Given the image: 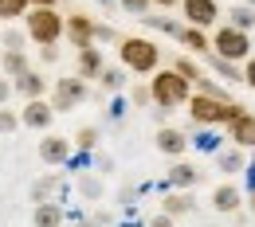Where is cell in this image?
I'll use <instances>...</instances> for the list:
<instances>
[{
  "label": "cell",
  "instance_id": "cell-37",
  "mask_svg": "<svg viewBox=\"0 0 255 227\" xmlns=\"http://www.w3.org/2000/svg\"><path fill=\"white\" fill-rule=\"evenodd\" d=\"M83 227H91V224H83Z\"/></svg>",
  "mask_w": 255,
  "mask_h": 227
},
{
  "label": "cell",
  "instance_id": "cell-31",
  "mask_svg": "<svg viewBox=\"0 0 255 227\" xmlns=\"http://www.w3.org/2000/svg\"><path fill=\"white\" fill-rule=\"evenodd\" d=\"M244 78H248V82H252V86H255V59H252V63H248V71H244Z\"/></svg>",
  "mask_w": 255,
  "mask_h": 227
},
{
  "label": "cell",
  "instance_id": "cell-36",
  "mask_svg": "<svg viewBox=\"0 0 255 227\" xmlns=\"http://www.w3.org/2000/svg\"><path fill=\"white\" fill-rule=\"evenodd\" d=\"M248 4H252V8H255V0H248Z\"/></svg>",
  "mask_w": 255,
  "mask_h": 227
},
{
  "label": "cell",
  "instance_id": "cell-3",
  "mask_svg": "<svg viewBox=\"0 0 255 227\" xmlns=\"http://www.w3.org/2000/svg\"><path fill=\"white\" fill-rule=\"evenodd\" d=\"M122 59H126V67H133V71H153V67H157V47H153L149 39H126V43H122Z\"/></svg>",
  "mask_w": 255,
  "mask_h": 227
},
{
  "label": "cell",
  "instance_id": "cell-34",
  "mask_svg": "<svg viewBox=\"0 0 255 227\" xmlns=\"http://www.w3.org/2000/svg\"><path fill=\"white\" fill-rule=\"evenodd\" d=\"M35 4H51V0H35Z\"/></svg>",
  "mask_w": 255,
  "mask_h": 227
},
{
  "label": "cell",
  "instance_id": "cell-35",
  "mask_svg": "<svg viewBox=\"0 0 255 227\" xmlns=\"http://www.w3.org/2000/svg\"><path fill=\"white\" fill-rule=\"evenodd\" d=\"M252 212H255V196H252Z\"/></svg>",
  "mask_w": 255,
  "mask_h": 227
},
{
  "label": "cell",
  "instance_id": "cell-13",
  "mask_svg": "<svg viewBox=\"0 0 255 227\" xmlns=\"http://www.w3.org/2000/svg\"><path fill=\"white\" fill-rule=\"evenodd\" d=\"M59 224H63L59 204H39L35 208V227H59Z\"/></svg>",
  "mask_w": 255,
  "mask_h": 227
},
{
  "label": "cell",
  "instance_id": "cell-14",
  "mask_svg": "<svg viewBox=\"0 0 255 227\" xmlns=\"http://www.w3.org/2000/svg\"><path fill=\"white\" fill-rule=\"evenodd\" d=\"M169 180H173L177 188H192V184H196V168H192V164H173Z\"/></svg>",
  "mask_w": 255,
  "mask_h": 227
},
{
  "label": "cell",
  "instance_id": "cell-7",
  "mask_svg": "<svg viewBox=\"0 0 255 227\" xmlns=\"http://www.w3.org/2000/svg\"><path fill=\"white\" fill-rule=\"evenodd\" d=\"M79 98H83V82H79V78H59V90H55V110H71Z\"/></svg>",
  "mask_w": 255,
  "mask_h": 227
},
{
  "label": "cell",
  "instance_id": "cell-26",
  "mask_svg": "<svg viewBox=\"0 0 255 227\" xmlns=\"http://www.w3.org/2000/svg\"><path fill=\"white\" fill-rule=\"evenodd\" d=\"M51 188H55V180H39L35 184V204H43V196L51 192Z\"/></svg>",
  "mask_w": 255,
  "mask_h": 227
},
{
  "label": "cell",
  "instance_id": "cell-18",
  "mask_svg": "<svg viewBox=\"0 0 255 227\" xmlns=\"http://www.w3.org/2000/svg\"><path fill=\"white\" fill-rule=\"evenodd\" d=\"M232 28H236V32L255 28V12H252V8H236V12H232Z\"/></svg>",
  "mask_w": 255,
  "mask_h": 227
},
{
  "label": "cell",
  "instance_id": "cell-25",
  "mask_svg": "<svg viewBox=\"0 0 255 227\" xmlns=\"http://www.w3.org/2000/svg\"><path fill=\"white\" fill-rule=\"evenodd\" d=\"M102 82H106L110 90H118V86H122V71H106V75H102Z\"/></svg>",
  "mask_w": 255,
  "mask_h": 227
},
{
  "label": "cell",
  "instance_id": "cell-33",
  "mask_svg": "<svg viewBox=\"0 0 255 227\" xmlns=\"http://www.w3.org/2000/svg\"><path fill=\"white\" fill-rule=\"evenodd\" d=\"M157 4H177V0H157Z\"/></svg>",
  "mask_w": 255,
  "mask_h": 227
},
{
  "label": "cell",
  "instance_id": "cell-17",
  "mask_svg": "<svg viewBox=\"0 0 255 227\" xmlns=\"http://www.w3.org/2000/svg\"><path fill=\"white\" fill-rule=\"evenodd\" d=\"M16 90L28 94V98H35L39 90H43V78H39V75H20V78H16Z\"/></svg>",
  "mask_w": 255,
  "mask_h": 227
},
{
  "label": "cell",
  "instance_id": "cell-11",
  "mask_svg": "<svg viewBox=\"0 0 255 227\" xmlns=\"http://www.w3.org/2000/svg\"><path fill=\"white\" fill-rule=\"evenodd\" d=\"M212 204H216V212H236V208H240V188L220 184V188L212 192Z\"/></svg>",
  "mask_w": 255,
  "mask_h": 227
},
{
  "label": "cell",
  "instance_id": "cell-32",
  "mask_svg": "<svg viewBox=\"0 0 255 227\" xmlns=\"http://www.w3.org/2000/svg\"><path fill=\"white\" fill-rule=\"evenodd\" d=\"M8 90H12V86H8V82H0V102L8 98Z\"/></svg>",
  "mask_w": 255,
  "mask_h": 227
},
{
  "label": "cell",
  "instance_id": "cell-16",
  "mask_svg": "<svg viewBox=\"0 0 255 227\" xmlns=\"http://www.w3.org/2000/svg\"><path fill=\"white\" fill-rule=\"evenodd\" d=\"M91 32H95V28H91V20H83V16H75V20H71V39H75L79 47H91V43H87Z\"/></svg>",
  "mask_w": 255,
  "mask_h": 227
},
{
  "label": "cell",
  "instance_id": "cell-21",
  "mask_svg": "<svg viewBox=\"0 0 255 227\" xmlns=\"http://www.w3.org/2000/svg\"><path fill=\"white\" fill-rule=\"evenodd\" d=\"M98 67H102L98 51L95 47H83V75H98Z\"/></svg>",
  "mask_w": 255,
  "mask_h": 227
},
{
  "label": "cell",
  "instance_id": "cell-24",
  "mask_svg": "<svg viewBox=\"0 0 255 227\" xmlns=\"http://www.w3.org/2000/svg\"><path fill=\"white\" fill-rule=\"evenodd\" d=\"M8 130H16V114L12 110H0V133H8Z\"/></svg>",
  "mask_w": 255,
  "mask_h": 227
},
{
  "label": "cell",
  "instance_id": "cell-19",
  "mask_svg": "<svg viewBox=\"0 0 255 227\" xmlns=\"http://www.w3.org/2000/svg\"><path fill=\"white\" fill-rule=\"evenodd\" d=\"M177 35L189 43L192 51H204V47H208V39H204V32H200V28H185V32H177Z\"/></svg>",
  "mask_w": 255,
  "mask_h": 227
},
{
  "label": "cell",
  "instance_id": "cell-15",
  "mask_svg": "<svg viewBox=\"0 0 255 227\" xmlns=\"http://www.w3.org/2000/svg\"><path fill=\"white\" fill-rule=\"evenodd\" d=\"M181 212H192V196L189 192H173L165 200V216H181Z\"/></svg>",
  "mask_w": 255,
  "mask_h": 227
},
{
  "label": "cell",
  "instance_id": "cell-9",
  "mask_svg": "<svg viewBox=\"0 0 255 227\" xmlns=\"http://www.w3.org/2000/svg\"><path fill=\"white\" fill-rule=\"evenodd\" d=\"M232 141H240V145H255V118H252V114H240V118L232 122Z\"/></svg>",
  "mask_w": 255,
  "mask_h": 227
},
{
  "label": "cell",
  "instance_id": "cell-27",
  "mask_svg": "<svg viewBox=\"0 0 255 227\" xmlns=\"http://www.w3.org/2000/svg\"><path fill=\"white\" fill-rule=\"evenodd\" d=\"M4 43H8L12 51H20V32H16V28H8V32H4Z\"/></svg>",
  "mask_w": 255,
  "mask_h": 227
},
{
  "label": "cell",
  "instance_id": "cell-28",
  "mask_svg": "<svg viewBox=\"0 0 255 227\" xmlns=\"http://www.w3.org/2000/svg\"><path fill=\"white\" fill-rule=\"evenodd\" d=\"M95 141H98V133H95V130H83V133H79V145H83V149H91Z\"/></svg>",
  "mask_w": 255,
  "mask_h": 227
},
{
  "label": "cell",
  "instance_id": "cell-1",
  "mask_svg": "<svg viewBox=\"0 0 255 227\" xmlns=\"http://www.w3.org/2000/svg\"><path fill=\"white\" fill-rule=\"evenodd\" d=\"M244 110L240 106H228V102H220V98H192V118L200 122V126H212V122H236Z\"/></svg>",
  "mask_w": 255,
  "mask_h": 227
},
{
  "label": "cell",
  "instance_id": "cell-29",
  "mask_svg": "<svg viewBox=\"0 0 255 227\" xmlns=\"http://www.w3.org/2000/svg\"><path fill=\"white\" fill-rule=\"evenodd\" d=\"M149 227H177V224H173V216H157V220H149Z\"/></svg>",
  "mask_w": 255,
  "mask_h": 227
},
{
  "label": "cell",
  "instance_id": "cell-30",
  "mask_svg": "<svg viewBox=\"0 0 255 227\" xmlns=\"http://www.w3.org/2000/svg\"><path fill=\"white\" fill-rule=\"evenodd\" d=\"M122 4H126L129 12H145V4H149V0H122Z\"/></svg>",
  "mask_w": 255,
  "mask_h": 227
},
{
  "label": "cell",
  "instance_id": "cell-10",
  "mask_svg": "<svg viewBox=\"0 0 255 227\" xmlns=\"http://www.w3.org/2000/svg\"><path fill=\"white\" fill-rule=\"evenodd\" d=\"M67 153H71V149H67V141H63V137H47V141L39 145V157H43L47 164H59V161H67Z\"/></svg>",
  "mask_w": 255,
  "mask_h": 227
},
{
  "label": "cell",
  "instance_id": "cell-22",
  "mask_svg": "<svg viewBox=\"0 0 255 227\" xmlns=\"http://www.w3.org/2000/svg\"><path fill=\"white\" fill-rule=\"evenodd\" d=\"M20 12H24V0H0V16L4 20H16Z\"/></svg>",
  "mask_w": 255,
  "mask_h": 227
},
{
  "label": "cell",
  "instance_id": "cell-20",
  "mask_svg": "<svg viewBox=\"0 0 255 227\" xmlns=\"http://www.w3.org/2000/svg\"><path fill=\"white\" fill-rule=\"evenodd\" d=\"M4 67H8L12 75H28V59H24V51H8V55H4Z\"/></svg>",
  "mask_w": 255,
  "mask_h": 227
},
{
  "label": "cell",
  "instance_id": "cell-23",
  "mask_svg": "<svg viewBox=\"0 0 255 227\" xmlns=\"http://www.w3.org/2000/svg\"><path fill=\"white\" fill-rule=\"evenodd\" d=\"M220 168L224 172H240V168H244V157H240V153H220Z\"/></svg>",
  "mask_w": 255,
  "mask_h": 227
},
{
  "label": "cell",
  "instance_id": "cell-6",
  "mask_svg": "<svg viewBox=\"0 0 255 227\" xmlns=\"http://www.w3.org/2000/svg\"><path fill=\"white\" fill-rule=\"evenodd\" d=\"M185 16L192 28H208L220 12H216V0H185Z\"/></svg>",
  "mask_w": 255,
  "mask_h": 227
},
{
  "label": "cell",
  "instance_id": "cell-12",
  "mask_svg": "<svg viewBox=\"0 0 255 227\" xmlns=\"http://www.w3.org/2000/svg\"><path fill=\"white\" fill-rule=\"evenodd\" d=\"M24 122L35 126V130H43L47 122H51V110H47V102H28V110H24Z\"/></svg>",
  "mask_w": 255,
  "mask_h": 227
},
{
  "label": "cell",
  "instance_id": "cell-2",
  "mask_svg": "<svg viewBox=\"0 0 255 227\" xmlns=\"http://www.w3.org/2000/svg\"><path fill=\"white\" fill-rule=\"evenodd\" d=\"M153 98H157L161 106H177V102L189 98V82H185L177 71H165V75L153 78Z\"/></svg>",
  "mask_w": 255,
  "mask_h": 227
},
{
  "label": "cell",
  "instance_id": "cell-5",
  "mask_svg": "<svg viewBox=\"0 0 255 227\" xmlns=\"http://www.w3.org/2000/svg\"><path fill=\"white\" fill-rule=\"evenodd\" d=\"M248 35L236 32V28H224V32H216V55L220 59H244L248 55Z\"/></svg>",
  "mask_w": 255,
  "mask_h": 227
},
{
  "label": "cell",
  "instance_id": "cell-8",
  "mask_svg": "<svg viewBox=\"0 0 255 227\" xmlns=\"http://www.w3.org/2000/svg\"><path fill=\"white\" fill-rule=\"evenodd\" d=\"M185 145H189V141H185V133H181V130H161L157 133V149H161V153H169V157L185 153Z\"/></svg>",
  "mask_w": 255,
  "mask_h": 227
},
{
  "label": "cell",
  "instance_id": "cell-4",
  "mask_svg": "<svg viewBox=\"0 0 255 227\" xmlns=\"http://www.w3.org/2000/svg\"><path fill=\"white\" fill-rule=\"evenodd\" d=\"M28 24H32V35L47 47V43H55L59 39V32H63V20L55 16V12H47V8H39V12H32L28 16Z\"/></svg>",
  "mask_w": 255,
  "mask_h": 227
}]
</instances>
